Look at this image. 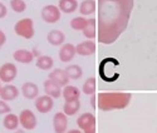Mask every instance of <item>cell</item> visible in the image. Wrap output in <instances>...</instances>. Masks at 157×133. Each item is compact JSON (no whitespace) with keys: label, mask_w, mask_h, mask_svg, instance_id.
<instances>
[{"label":"cell","mask_w":157,"mask_h":133,"mask_svg":"<svg viewBox=\"0 0 157 133\" xmlns=\"http://www.w3.org/2000/svg\"><path fill=\"white\" fill-rule=\"evenodd\" d=\"M49 79H52L54 83H57L60 87L68 86V83L71 81V79L68 78V75H67V73H65V70H63V69H54V70H52L49 73Z\"/></svg>","instance_id":"cell-13"},{"label":"cell","mask_w":157,"mask_h":133,"mask_svg":"<svg viewBox=\"0 0 157 133\" xmlns=\"http://www.w3.org/2000/svg\"><path fill=\"white\" fill-rule=\"evenodd\" d=\"M77 126L82 133H96V117L92 113H83L77 118Z\"/></svg>","instance_id":"cell-4"},{"label":"cell","mask_w":157,"mask_h":133,"mask_svg":"<svg viewBox=\"0 0 157 133\" xmlns=\"http://www.w3.org/2000/svg\"><path fill=\"white\" fill-rule=\"evenodd\" d=\"M65 133H82L81 129H71V131H67Z\"/></svg>","instance_id":"cell-34"},{"label":"cell","mask_w":157,"mask_h":133,"mask_svg":"<svg viewBox=\"0 0 157 133\" xmlns=\"http://www.w3.org/2000/svg\"><path fill=\"white\" fill-rule=\"evenodd\" d=\"M47 40L49 44L54 45V47H59L62 44H64V40H65V35L63 32L58 30V29H54V30H50L47 35Z\"/></svg>","instance_id":"cell-17"},{"label":"cell","mask_w":157,"mask_h":133,"mask_svg":"<svg viewBox=\"0 0 157 133\" xmlns=\"http://www.w3.org/2000/svg\"><path fill=\"white\" fill-rule=\"evenodd\" d=\"M58 8L65 14H72L78 9V2L77 0H59Z\"/></svg>","instance_id":"cell-22"},{"label":"cell","mask_w":157,"mask_h":133,"mask_svg":"<svg viewBox=\"0 0 157 133\" xmlns=\"http://www.w3.org/2000/svg\"><path fill=\"white\" fill-rule=\"evenodd\" d=\"M131 98L129 93H99L97 97L98 108L104 112L123 109L129 104Z\"/></svg>","instance_id":"cell-2"},{"label":"cell","mask_w":157,"mask_h":133,"mask_svg":"<svg viewBox=\"0 0 157 133\" xmlns=\"http://www.w3.org/2000/svg\"><path fill=\"white\" fill-rule=\"evenodd\" d=\"M13 58L14 60H17L18 63H21V64H30L33 60H34V55L30 50H27V49H18L13 53Z\"/></svg>","instance_id":"cell-15"},{"label":"cell","mask_w":157,"mask_h":133,"mask_svg":"<svg viewBox=\"0 0 157 133\" xmlns=\"http://www.w3.org/2000/svg\"><path fill=\"white\" fill-rule=\"evenodd\" d=\"M64 89L62 90V96L64 98L65 102H68V101H75V99H79L81 97V90L78 89L77 87L74 86H65L63 87Z\"/></svg>","instance_id":"cell-19"},{"label":"cell","mask_w":157,"mask_h":133,"mask_svg":"<svg viewBox=\"0 0 157 133\" xmlns=\"http://www.w3.org/2000/svg\"><path fill=\"white\" fill-rule=\"evenodd\" d=\"M75 53L79 54L82 57H88V55H92L96 53V44L92 40H86L79 43L75 47Z\"/></svg>","instance_id":"cell-12"},{"label":"cell","mask_w":157,"mask_h":133,"mask_svg":"<svg viewBox=\"0 0 157 133\" xmlns=\"http://www.w3.org/2000/svg\"><path fill=\"white\" fill-rule=\"evenodd\" d=\"M53 128L56 133H65L68 129V116L58 112L53 117Z\"/></svg>","instance_id":"cell-10"},{"label":"cell","mask_w":157,"mask_h":133,"mask_svg":"<svg viewBox=\"0 0 157 133\" xmlns=\"http://www.w3.org/2000/svg\"><path fill=\"white\" fill-rule=\"evenodd\" d=\"M64 70H65V73H67L68 78L69 79H74V81H77V79H81L82 75H83V70H82V68L78 64H71Z\"/></svg>","instance_id":"cell-25"},{"label":"cell","mask_w":157,"mask_h":133,"mask_svg":"<svg viewBox=\"0 0 157 133\" xmlns=\"http://www.w3.org/2000/svg\"><path fill=\"white\" fill-rule=\"evenodd\" d=\"M82 92L87 96H92L96 93V79L93 77L88 78L87 81L84 82L83 84V88H82Z\"/></svg>","instance_id":"cell-26"},{"label":"cell","mask_w":157,"mask_h":133,"mask_svg":"<svg viewBox=\"0 0 157 133\" xmlns=\"http://www.w3.org/2000/svg\"><path fill=\"white\" fill-rule=\"evenodd\" d=\"M32 53H33L34 58H35V57H36V58H38V57H40V53H39V51H38L36 49H33V51H32Z\"/></svg>","instance_id":"cell-33"},{"label":"cell","mask_w":157,"mask_h":133,"mask_svg":"<svg viewBox=\"0 0 157 133\" xmlns=\"http://www.w3.org/2000/svg\"><path fill=\"white\" fill-rule=\"evenodd\" d=\"M2 87H3V86H2V81H0V89H2Z\"/></svg>","instance_id":"cell-36"},{"label":"cell","mask_w":157,"mask_h":133,"mask_svg":"<svg viewBox=\"0 0 157 133\" xmlns=\"http://www.w3.org/2000/svg\"><path fill=\"white\" fill-rule=\"evenodd\" d=\"M5 42H6V35L2 29H0V48L5 44Z\"/></svg>","instance_id":"cell-31"},{"label":"cell","mask_w":157,"mask_h":133,"mask_svg":"<svg viewBox=\"0 0 157 133\" xmlns=\"http://www.w3.org/2000/svg\"><path fill=\"white\" fill-rule=\"evenodd\" d=\"M6 14H8V8H6L3 3H0V19L5 18Z\"/></svg>","instance_id":"cell-30"},{"label":"cell","mask_w":157,"mask_h":133,"mask_svg":"<svg viewBox=\"0 0 157 133\" xmlns=\"http://www.w3.org/2000/svg\"><path fill=\"white\" fill-rule=\"evenodd\" d=\"M81 109V101L75 99V101H68L65 102L63 105V113L65 116H74L78 113V111Z\"/></svg>","instance_id":"cell-21"},{"label":"cell","mask_w":157,"mask_h":133,"mask_svg":"<svg viewBox=\"0 0 157 133\" xmlns=\"http://www.w3.org/2000/svg\"><path fill=\"white\" fill-rule=\"evenodd\" d=\"M18 97H19V89L11 83H6L0 89V98L5 102L15 101Z\"/></svg>","instance_id":"cell-9"},{"label":"cell","mask_w":157,"mask_h":133,"mask_svg":"<svg viewBox=\"0 0 157 133\" xmlns=\"http://www.w3.org/2000/svg\"><path fill=\"white\" fill-rule=\"evenodd\" d=\"M21 94L27 99H35L39 96V88L33 82H27L21 86Z\"/></svg>","instance_id":"cell-16"},{"label":"cell","mask_w":157,"mask_h":133,"mask_svg":"<svg viewBox=\"0 0 157 133\" xmlns=\"http://www.w3.org/2000/svg\"><path fill=\"white\" fill-rule=\"evenodd\" d=\"M10 8L15 13L20 14V13H24L27 10V4L24 0H10Z\"/></svg>","instance_id":"cell-28"},{"label":"cell","mask_w":157,"mask_h":133,"mask_svg":"<svg viewBox=\"0 0 157 133\" xmlns=\"http://www.w3.org/2000/svg\"><path fill=\"white\" fill-rule=\"evenodd\" d=\"M90 105H92L93 108H96V96L94 94L90 96Z\"/></svg>","instance_id":"cell-32"},{"label":"cell","mask_w":157,"mask_h":133,"mask_svg":"<svg viewBox=\"0 0 157 133\" xmlns=\"http://www.w3.org/2000/svg\"><path fill=\"white\" fill-rule=\"evenodd\" d=\"M54 107V99L49 96H38L35 98V108L39 113H49Z\"/></svg>","instance_id":"cell-8"},{"label":"cell","mask_w":157,"mask_h":133,"mask_svg":"<svg viewBox=\"0 0 157 133\" xmlns=\"http://www.w3.org/2000/svg\"><path fill=\"white\" fill-rule=\"evenodd\" d=\"M18 75V68L14 63H4L0 66V81L2 83H11Z\"/></svg>","instance_id":"cell-6"},{"label":"cell","mask_w":157,"mask_h":133,"mask_svg":"<svg viewBox=\"0 0 157 133\" xmlns=\"http://www.w3.org/2000/svg\"><path fill=\"white\" fill-rule=\"evenodd\" d=\"M18 117H19V124L25 131H33L38 124L36 117L30 109H23Z\"/></svg>","instance_id":"cell-5"},{"label":"cell","mask_w":157,"mask_h":133,"mask_svg":"<svg viewBox=\"0 0 157 133\" xmlns=\"http://www.w3.org/2000/svg\"><path fill=\"white\" fill-rule=\"evenodd\" d=\"M78 9H79V13L83 17L90 15L96 11V3L94 0H83L81 5H78Z\"/></svg>","instance_id":"cell-23"},{"label":"cell","mask_w":157,"mask_h":133,"mask_svg":"<svg viewBox=\"0 0 157 133\" xmlns=\"http://www.w3.org/2000/svg\"><path fill=\"white\" fill-rule=\"evenodd\" d=\"M11 108H10V105L5 102V101H0V114H6V113H10Z\"/></svg>","instance_id":"cell-29"},{"label":"cell","mask_w":157,"mask_h":133,"mask_svg":"<svg viewBox=\"0 0 157 133\" xmlns=\"http://www.w3.org/2000/svg\"><path fill=\"white\" fill-rule=\"evenodd\" d=\"M3 126L6 131H15L17 128H19V117L14 113H6L4 119H3Z\"/></svg>","instance_id":"cell-18"},{"label":"cell","mask_w":157,"mask_h":133,"mask_svg":"<svg viewBox=\"0 0 157 133\" xmlns=\"http://www.w3.org/2000/svg\"><path fill=\"white\" fill-rule=\"evenodd\" d=\"M14 133H25V129H23V128H17V129L14 131Z\"/></svg>","instance_id":"cell-35"},{"label":"cell","mask_w":157,"mask_h":133,"mask_svg":"<svg viewBox=\"0 0 157 133\" xmlns=\"http://www.w3.org/2000/svg\"><path fill=\"white\" fill-rule=\"evenodd\" d=\"M77 54L75 53V47L71 43H65V44H62L60 45V50H59V59L63 62V63H67V62H71L74 55Z\"/></svg>","instance_id":"cell-11"},{"label":"cell","mask_w":157,"mask_h":133,"mask_svg":"<svg viewBox=\"0 0 157 133\" xmlns=\"http://www.w3.org/2000/svg\"><path fill=\"white\" fill-rule=\"evenodd\" d=\"M0 49H2V48H0Z\"/></svg>","instance_id":"cell-38"},{"label":"cell","mask_w":157,"mask_h":133,"mask_svg":"<svg viewBox=\"0 0 157 133\" xmlns=\"http://www.w3.org/2000/svg\"><path fill=\"white\" fill-rule=\"evenodd\" d=\"M44 92L47 96L52 97L53 99H57L62 96V87L48 78V81L44 82Z\"/></svg>","instance_id":"cell-14"},{"label":"cell","mask_w":157,"mask_h":133,"mask_svg":"<svg viewBox=\"0 0 157 133\" xmlns=\"http://www.w3.org/2000/svg\"><path fill=\"white\" fill-rule=\"evenodd\" d=\"M135 0H98L97 36L102 44H112L127 29Z\"/></svg>","instance_id":"cell-1"},{"label":"cell","mask_w":157,"mask_h":133,"mask_svg":"<svg viewBox=\"0 0 157 133\" xmlns=\"http://www.w3.org/2000/svg\"><path fill=\"white\" fill-rule=\"evenodd\" d=\"M14 32L18 36L24 39H32L34 36V21L30 18H24L15 23L14 25Z\"/></svg>","instance_id":"cell-3"},{"label":"cell","mask_w":157,"mask_h":133,"mask_svg":"<svg viewBox=\"0 0 157 133\" xmlns=\"http://www.w3.org/2000/svg\"><path fill=\"white\" fill-rule=\"evenodd\" d=\"M88 23V19L84 17H75L71 20V28L74 30H83Z\"/></svg>","instance_id":"cell-27"},{"label":"cell","mask_w":157,"mask_h":133,"mask_svg":"<svg viewBox=\"0 0 157 133\" xmlns=\"http://www.w3.org/2000/svg\"><path fill=\"white\" fill-rule=\"evenodd\" d=\"M84 36L88 39H94L97 36V20L96 19H88L86 28L82 30Z\"/></svg>","instance_id":"cell-24"},{"label":"cell","mask_w":157,"mask_h":133,"mask_svg":"<svg viewBox=\"0 0 157 133\" xmlns=\"http://www.w3.org/2000/svg\"><path fill=\"white\" fill-rule=\"evenodd\" d=\"M2 133H5V132H2Z\"/></svg>","instance_id":"cell-37"},{"label":"cell","mask_w":157,"mask_h":133,"mask_svg":"<svg viewBox=\"0 0 157 133\" xmlns=\"http://www.w3.org/2000/svg\"><path fill=\"white\" fill-rule=\"evenodd\" d=\"M35 65H36V68H39L40 70H50L54 65V60L49 55H40L36 58Z\"/></svg>","instance_id":"cell-20"},{"label":"cell","mask_w":157,"mask_h":133,"mask_svg":"<svg viewBox=\"0 0 157 133\" xmlns=\"http://www.w3.org/2000/svg\"><path fill=\"white\" fill-rule=\"evenodd\" d=\"M60 10L56 5H45L42 9V19L48 24H54L60 20Z\"/></svg>","instance_id":"cell-7"}]
</instances>
